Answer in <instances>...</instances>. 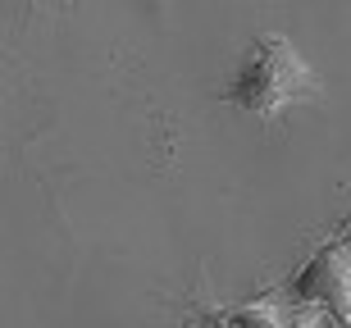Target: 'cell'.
I'll return each mask as SVG.
<instances>
[{"label": "cell", "instance_id": "6da1fadb", "mask_svg": "<svg viewBox=\"0 0 351 328\" xmlns=\"http://www.w3.org/2000/svg\"><path fill=\"white\" fill-rule=\"evenodd\" d=\"M228 101L247 114L274 123L278 114H287L292 105L319 101V78L315 68L292 51V41H283L278 32H265L242 51L233 78H228Z\"/></svg>", "mask_w": 351, "mask_h": 328}, {"label": "cell", "instance_id": "7a4b0ae2", "mask_svg": "<svg viewBox=\"0 0 351 328\" xmlns=\"http://www.w3.org/2000/svg\"><path fill=\"white\" fill-rule=\"evenodd\" d=\"M287 292H292L301 305L333 310V315L351 328V247L347 242L324 247L292 283H287Z\"/></svg>", "mask_w": 351, "mask_h": 328}]
</instances>
